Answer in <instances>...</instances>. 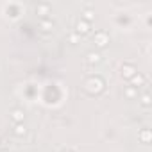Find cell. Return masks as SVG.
Here are the masks:
<instances>
[{
  "mask_svg": "<svg viewBox=\"0 0 152 152\" xmlns=\"http://www.w3.org/2000/svg\"><path fill=\"white\" fill-rule=\"evenodd\" d=\"M84 91L88 95H100L104 91V81L100 77H88L84 81Z\"/></svg>",
  "mask_w": 152,
  "mask_h": 152,
  "instance_id": "cell-1",
  "label": "cell"
},
{
  "mask_svg": "<svg viewBox=\"0 0 152 152\" xmlns=\"http://www.w3.org/2000/svg\"><path fill=\"white\" fill-rule=\"evenodd\" d=\"M136 73H138V70H136V66L131 64V63H124L122 68H120V75H122V79H125V81H131Z\"/></svg>",
  "mask_w": 152,
  "mask_h": 152,
  "instance_id": "cell-2",
  "label": "cell"
},
{
  "mask_svg": "<svg viewBox=\"0 0 152 152\" xmlns=\"http://www.w3.org/2000/svg\"><path fill=\"white\" fill-rule=\"evenodd\" d=\"M93 43L99 47V48H104L107 43H109V34L106 31H97L95 36H93Z\"/></svg>",
  "mask_w": 152,
  "mask_h": 152,
  "instance_id": "cell-3",
  "label": "cell"
},
{
  "mask_svg": "<svg viewBox=\"0 0 152 152\" xmlns=\"http://www.w3.org/2000/svg\"><path fill=\"white\" fill-rule=\"evenodd\" d=\"M90 31H91V23H88V22H84V20H79L77 23H75V32L81 34V36L90 34Z\"/></svg>",
  "mask_w": 152,
  "mask_h": 152,
  "instance_id": "cell-4",
  "label": "cell"
},
{
  "mask_svg": "<svg viewBox=\"0 0 152 152\" xmlns=\"http://www.w3.org/2000/svg\"><path fill=\"white\" fill-rule=\"evenodd\" d=\"M131 88H134V90H138V88H141V86H145L147 84V77H145V75L143 73H136L134 75V77L131 79Z\"/></svg>",
  "mask_w": 152,
  "mask_h": 152,
  "instance_id": "cell-5",
  "label": "cell"
},
{
  "mask_svg": "<svg viewBox=\"0 0 152 152\" xmlns=\"http://www.w3.org/2000/svg\"><path fill=\"white\" fill-rule=\"evenodd\" d=\"M11 120L15 122V124H23V120H25V113H23V109H13L11 111Z\"/></svg>",
  "mask_w": 152,
  "mask_h": 152,
  "instance_id": "cell-6",
  "label": "cell"
},
{
  "mask_svg": "<svg viewBox=\"0 0 152 152\" xmlns=\"http://www.w3.org/2000/svg\"><path fill=\"white\" fill-rule=\"evenodd\" d=\"M39 29H41V32H52L54 31V22L48 20V18H43L39 22Z\"/></svg>",
  "mask_w": 152,
  "mask_h": 152,
  "instance_id": "cell-7",
  "label": "cell"
},
{
  "mask_svg": "<svg viewBox=\"0 0 152 152\" xmlns=\"http://www.w3.org/2000/svg\"><path fill=\"white\" fill-rule=\"evenodd\" d=\"M102 61V56L99 54V52H90L88 56H86V63L88 64H99Z\"/></svg>",
  "mask_w": 152,
  "mask_h": 152,
  "instance_id": "cell-8",
  "label": "cell"
},
{
  "mask_svg": "<svg viewBox=\"0 0 152 152\" xmlns=\"http://www.w3.org/2000/svg\"><path fill=\"white\" fill-rule=\"evenodd\" d=\"M50 13V4H38L36 6V15H39L41 18H45Z\"/></svg>",
  "mask_w": 152,
  "mask_h": 152,
  "instance_id": "cell-9",
  "label": "cell"
},
{
  "mask_svg": "<svg viewBox=\"0 0 152 152\" xmlns=\"http://www.w3.org/2000/svg\"><path fill=\"white\" fill-rule=\"evenodd\" d=\"M138 138H140V141H141V143L148 145V143H150V138H152V136H150V129H147V127H145V129H141V131H140V134H138Z\"/></svg>",
  "mask_w": 152,
  "mask_h": 152,
  "instance_id": "cell-10",
  "label": "cell"
},
{
  "mask_svg": "<svg viewBox=\"0 0 152 152\" xmlns=\"http://www.w3.org/2000/svg\"><path fill=\"white\" fill-rule=\"evenodd\" d=\"M25 132H27V129H25L23 124H15V127H13V134L15 136H25Z\"/></svg>",
  "mask_w": 152,
  "mask_h": 152,
  "instance_id": "cell-11",
  "label": "cell"
},
{
  "mask_svg": "<svg viewBox=\"0 0 152 152\" xmlns=\"http://www.w3.org/2000/svg\"><path fill=\"white\" fill-rule=\"evenodd\" d=\"M81 20H84V22L91 23V22L95 20V13H93L91 9H84V11H83V18H81Z\"/></svg>",
  "mask_w": 152,
  "mask_h": 152,
  "instance_id": "cell-12",
  "label": "cell"
},
{
  "mask_svg": "<svg viewBox=\"0 0 152 152\" xmlns=\"http://www.w3.org/2000/svg\"><path fill=\"white\" fill-rule=\"evenodd\" d=\"M140 102H141V106H143V107H150V104H152L150 95H148V93H143V97L140 99Z\"/></svg>",
  "mask_w": 152,
  "mask_h": 152,
  "instance_id": "cell-13",
  "label": "cell"
},
{
  "mask_svg": "<svg viewBox=\"0 0 152 152\" xmlns=\"http://www.w3.org/2000/svg\"><path fill=\"white\" fill-rule=\"evenodd\" d=\"M134 93H136V91H134V88H127V90H125V97H129V99H132V97H134Z\"/></svg>",
  "mask_w": 152,
  "mask_h": 152,
  "instance_id": "cell-14",
  "label": "cell"
},
{
  "mask_svg": "<svg viewBox=\"0 0 152 152\" xmlns=\"http://www.w3.org/2000/svg\"><path fill=\"white\" fill-rule=\"evenodd\" d=\"M68 39H70V43H73V45H75V43H77V41H79V38H77V34H70V36H68Z\"/></svg>",
  "mask_w": 152,
  "mask_h": 152,
  "instance_id": "cell-15",
  "label": "cell"
},
{
  "mask_svg": "<svg viewBox=\"0 0 152 152\" xmlns=\"http://www.w3.org/2000/svg\"><path fill=\"white\" fill-rule=\"evenodd\" d=\"M63 152H73V150H63Z\"/></svg>",
  "mask_w": 152,
  "mask_h": 152,
  "instance_id": "cell-16",
  "label": "cell"
},
{
  "mask_svg": "<svg viewBox=\"0 0 152 152\" xmlns=\"http://www.w3.org/2000/svg\"><path fill=\"white\" fill-rule=\"evenodd\" d=\"M2 152H9V150H2Z\"/></svg>",
  "mask_w": 152,
  "mask_h": 152,
  "instance_id": "cell-17",
  "label": "cell"
},
{
  "mask_svg": "<svg viewBox=\"0 0 152 152\" xmlns=\"http://www.w3.org/2000/svg\"><path fill=\"white\" fill-rule=\"evenodd\" d=\"M0 145H2V141H0Z\"/></svg>",
  "mask_w": 152,
  "mask_h": 152,
  "instance_id": "cell-18",
  "label": "cell"
}]
</instances>
